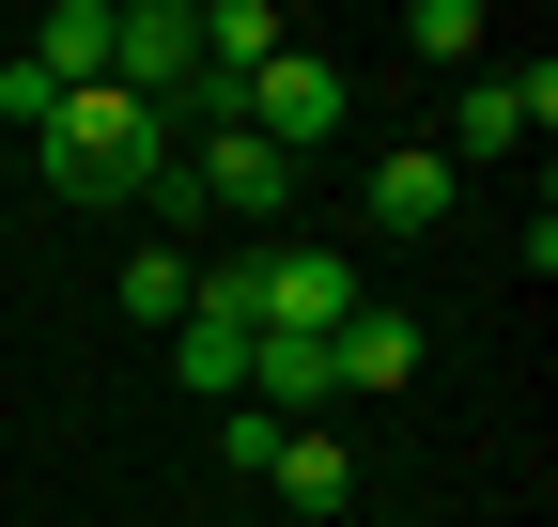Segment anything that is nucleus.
<instances>
[{
	"mask_svg": "<svg viewBox=\"0 0 558 527\" xmlns=\"http://www.w3.org/2000/svg\"><path fill=\"white\" fill-rule=\"evenodd\" d=\"M341 109H357V94H341V62H311V47H279L264 78H233V124H248L264 156H311V140H341Z\"/></svg>",
	"mask_w": 558,
	"mask_h": 527,
	"instance_id": "2",
	"label": "nucleus"
},
{
	"mask_svg": "<svg viewBox=\"0 0 558 527\" xmlns=\"http://www.w3.org/2000/svg\"><path fill=\"white\" fill-rule=\"evenodd\" d=\"M403 62H435V78H481V0H418V16H403Z\"/></svg>",
	"mask_w": 558,
	"mask_h": 527,
	"instance_id": "11",
	"label": "nucleus"
},
{
	"mask_svg": "<svg viewBox=\"0 0 558 527\" xmlns=\"http://www.w3.org/2000/svg\"><path fill=\"white\" fill-rule=\"evenodd\" d=\"M32 62H47L62 94H94V78H109V0H47V32H32Z\"/></svg>",
	"mask_w": 558,
	"mask_h": 527,
	"instance_id": "8",
	"label": "nucleus"
},
{
	"mask_svg": "<svg viewBox=\"0 0 558 527\" xmlns=\"http://www.w3.org/2000/svg\"><path fill=\"white\" fill-rule=\"evenodd\" d=\"M156 156H171V124L140 109V94H109V78H94V94H62V109H47V140H32V171L62 186V203H124Z\"/></svg>",
	"mask_w": 558,
	"mask_h": 527,
	"instance_id": "1",
	"label": "nucleus"
},
{
	"mask_svg": "<svg viewBox=\"0 0 558 527\" xmlns=\"http://www.w3.org/2000/svg\"><path fill=\"white\" fill-rule=\"evenodd\" d=\"M403 372H418V310L357 295V310L326 326V388H341V404H373V388H403Z\"/></svg>",
	"mask_w": 558,
	"mask_h": 527,
	"instance_id": "4",
	"label": "nucleus"
},
{
	"mask_svg": "<svg viewBox=\"0 0 558 527\" xmlns=\"http://www.w3.org/2000/svg\"><path fill=\"white\" fill-rule=\"evenodd\" d=\"M186 78H202V16H186V0H109V94H140L171 124Z\"/></svg>",
	"mask_w": 558,
	"mask_h": 527,
	"instance_id": "3",
	"label": "nucleus"
},
{
	"mask_svg": "<svg viewBox=\"0 0 558 527\" xmlns=\"http://www.w3.org/2000/svg\"><path fill=\"white\" fill-rule=\"evenodd\" d=\"M543 124H558V78H543V62H527V78H465V109H450V171H465V156H527Z\"/></svg>",
	"mask_w": 558,
	"mask_h": 527,
	"instance_id": "5",
	"label": "nucleus"
},
{
	"mask_svg": "<svg viewBox=\"0 0 558 527\" xmlns=\"http://www.w3.org/2000/svg\"><path fill=\"white\" fill-rule=\"evenodd\" d=\"M140 203H156V248H171V233L202 218V171H186V156H156V171H140Z\"/></svg>",
	"mask_w": 558,
	"mask_h": 527,
	"instance_id": "13",
	"label": "nucleus"
},
{
	"mask_svg": "<svg viewBox=\"0 0 558 527\" xmlns=\"http://www.w3.org/2000/svg\"><path fill=\"white\" fill-rule=\"evenodd\" d=\"M357 203H373V233H435V218H450V156H435V140H403V156L357 186Z\"/></svg>",
	"mask_w": 558,
	"mask_h": 527,
	"instance_id": "7",
	"label": "nucleus"
},
{
	"mask_svg": "<svg viewBox=\"0 0 558 527\" xmlns=\"http://www.w3.org/2000/svg\"><path fill=\"white\" fill-rule=\"evenodd\" d=\"M186 295H202L186 248H140V264H124V310H140V326H186Z\"/></svg>",
	"mask_w": 558,
	"mask_h": 527,
	"instance_id": "12",
	"label": "nucleus"
},
{
	"mask_svg": "<svg viewBox=\"0 0 558 527\" xmlns=\"http://www.w3.org/2000/svg\"><path fill=\"white\" fill-rule=\"evenodd\" d=\"M47 109H62V78H47V62H0V124H32V140H47Z\"/></svg>",
	"mask_w": 558,
	"mask_h": 527,
	"instance_id": "14",
	"label": "nucleus"
},
{
	"mask_svg": "<svg viewBox=\"0 0 558 527\" xmlns=\"http://www.w3.org/2000/svg\"><path fill=\"white\" fill-rule=\"evenodd\" d=\"M186 171H202V218H248V233H264L279 203H295V156H264L248 124H218V140H202Z\"/></svg>",
	"mask_w": 558,
	"mask_h": 527,
	"instance_id": "6",
	"label": "nucleus"
},
{
	"mask_svg": "<svg viewBox=\"0 0 558 527\" xmlns=\"http://www.w3.org/2000/svg\"><path fill=\"white\" fill-rule=\"evenodd\" d=\"M279 497H295V512H357V450H341V434H279V466H264Z\"/></svg>",
	"mask_w": 558,
	"mask_h": 527,
	"instance_id": "10",
	"label": "nucleus"
},
{
	"mask_svg": "<svg viewBox=\"0 0 558 527\" xmlns=\"http://www.w3.org/2000/svg\"><path fill=\"white\" fill-rule=\"evenodd\" d=\"M171 372L202 388V404H248V326H218V310H186V326H171Z\"/></svg>",
	"mask_w": 558,
	"mask_h": 527,
	"instance_id": "9",
	"label": "nucleus"
}]
</instances>
